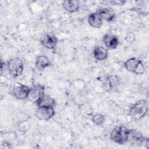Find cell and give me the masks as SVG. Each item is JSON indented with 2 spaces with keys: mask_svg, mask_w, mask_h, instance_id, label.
<instances>
[{
  "mask_svg": "<svg viewBox=\"0 0 149 149\" xmlns=\"http://www.w3.org/2000/svg\"><path fill=\"white\" fill-rule=\"evenodd\" d=\"M131 130L125 126H117L111 132L110 138L112 141L118 144H125L128 143Z\"/></svg>",
  "mask_w": 149,
  "mask_h": 149,
  "instance_id": "6da1fadb",
  "label": "cell"
},
{
  "mask_svg": "<svg viewBox=\"0 0 149 149\" xmlns=\"http://www.w3.org/2000/svg\"><path fill=\"white\" fill-rule=\"evenodd\" d=\"M148 113V106L146 101L141 100L137 101L130 108L129 116L132 120L137 121L144 118Z\"/></svg>",
  "mask_w": 149,
  "mask_h": 149,
  "instance_id": "7a4b0ae2",
  "label": "cell"
},
{
  "mask_svg": "<svg viewBox=\"0 0 149 149\" xmlns=\"http://www.w3.org/2000/svg\"><path fill=\"white\" fill-rule=\"evenodd\" d=\"M7 68L10 74L14 78H17L22 74L24 70L23 61L15 57L10 59L7 62Z\"/></svg>",
  "mask_w": 149,
  "mask_h": 149,
  "instance_id": "3957f363",
  "label": "cell"
},
{
  "mask_svg": "<svg viewBox=\"0 0 149 149\" xmlns=\"http://www.w3.org/2000/svg\"><path fill=\"white\" fill-rule=\"evenodd\" d=\"M44 87L37 85L30 88L27 99L32 103L37 104L41 97L45 94Z\"/></svg>",
  "mask_w": 149,
  "mask_h": 149,
  "instance_id": "277c9868",
  "label": "cell"
},
{
  "mask_svg": "<svg viewBox=\"0 0 149 149\" xmlns=\"http://www.w3.org/2000/svg\"><path fill=\"white\" fill-rule=\"evenodd\" d=\"M55 115L54 107H38L36 111V116L41 120H48Z\"/></svg>",
  "mask_w": 149,
  "mask_h": 149,
  "instance_id": "5b68a950",
  "label": "cell"
},
{
  "mask_svg": "<svg viewBox=\"0 0 149 149\" xmlns=\"http://www.w3.org/2000/svg\"><path fill=\"white\" fill-rule=\"evenodd\" d=\"M58 42L56 36L50 32H46L42 34L41 37L42 45L47 49H53L55 48Z\"/></svg>",
  "mask_w": 149,
  "mask_h": 149,
  "instance_id": "8992f818",
  "label": "cell"
},
{
  "mask_svg": "<svg viewBox=\"0 0 149 149\" xmlns=\"http://www.w3.org/2000/svg\"><path fill=\"white\" fill-rule=\"evenodd\" d=\"M30 88L21 83L15 85L13 88V94L18 100H24L27 98Z\"/></svg>",
  "mask_w": 149,
  "mask_h": 149,
  "instance_id": "52a82bcc",
  "label": "cell"
},
{
  "mask_svg": "<svg viewBox=\"0 0 149 149\" xmlns=\"http://www.w3.org/2000/svg\"><path fill=\"white\" fill-rule=\"evenodd\" d=\"M146 140V138L140 132L134 129L131 130L129 136L128 142L132 144L140 146L144 144Z\"/></svg>",
  "mask_w": 149,
  "mask_h": 149,
  "instance_id": "ba28073f",
  "label": "cell"
},
{
  "mask_svg": "<svg viewBox=\"0 0 149 149\" xmlns=\"http://www.w3.org/2000/svg\"><path fill=\"white\" fill-rule=\"evenodd\" d=\"M105 47L109 49H115L119 45V40L117 36L112 34H106L102 39Z\"/></svg>",
  "mask_w": 149,
  "mask_h": 149,
  "instance_id": "9c48e42d",
  "label": "cell"
},
{
  "mask_svg": "<svg viewBox=\"0 0 149 149\" xmlns=\"http://www.w3.org/2000/svg\"><path fill=\"white\" fill-rule=\"evenodd\" d=\"M100 16L101 19L107 22L112 21L115 17V13L109 8H101L96 12Z\"/></svg>",
  "mask_w": 149,
  "mask_h": 149,
  "instance_id": "30bf717a",
  "label": "cell"
},
{
  "mask_svg": "<svg viewBox=\"0 0 149 149\" xmlns=\"http://www.w3.org/2000/svg\"><path fill=\"white\" fill-rule=\"evenodd\" d=\"M51 61L45 55H38L35 62V66L37 69L42 70L51 65Z\"/></svg>",
  "mask_w": 149,
  "mask_h": 149,
  "instance_id": "8fae6325",
  "label": "cell"
},
{
  "mask_svg": "<svg viewBox=\"0 0 149 149\" xmlns=\"http://www.w3.org/2000/svg\"><path fill=\"white\" fill-rule=\"evenodd\" d=\"M93 56L97 61L105 60L108 56L107 49L102 46H96L93 49Z\"/></svg>",
  "mask_w": 149,
  "mask_h": 149,
  "instance_id": "7c38bea8",
  "label": "cell"
},
{
  "mask_svg": "<svg viewBox=\"0 0 149 149\" xmlns=\"http://www.w3.org/2000/svg\"><path fill=\"white\" fill-rule=\"evenodd\" d=\"M62 5L63 9L69 13H74L78 11L80 7L78 1L74 0L64 1Z\"/></svg>",
  "mask_w": 149,
  "mask_h": 149,
  "instance_id": "4fadbf2b",
  "label": "cell"
},
{
  "mask_svg": "<svg viewBox=\"0 0 149 149\" xmlns=\"http://www.w3.org/2000/svg\"><path fill=\"white\" fill-rule=\"evenodd\" d=\"M88 23L93 27L100 28L102 24V20L97 12H94L88 16Z\"/></svg>",
  "mask_w": 149,
  "mask_h": 149,
  "instance_id": "5bb4252c",
  "label": "cell"
},
{
  "mask_svg": "<svg viewBox=\"0 0 149 149\" xmlns=\"http://www.w3.org/2000/svg\"><path fill=\"white\" fill-rule=\"evenodd\" d=\"M56 105L55 100L49 95L44 94L37 104V107H54Z\"/></svg>",
  "mask_w": 149,
  "mask_h": 149,
  "instance_id": "9a60e30c",
  "label": "cell"
},
{
  "mask_svg": "<svg viewBox=\"0 0 149 149\" xmlns=\"http://www.w3.org/2000/svg\"><path fill=\"white\" fill-rule=\"evenodd\" d=\"M140 61V59H139L134 57L130 58L126 61V62L124 63V66L127 71L134 73V71Z\"/></svg>",
  "mask_w": 149,
  "mask_h": 149,
  "instance_id": "2e32d148",
  "label": "cell"
},
{
  "mask_svg": "<svg viewBox=\"0 0 149 149\" xmlns=\"http://www.w3.org/2000/svg\"><path fill=\"white\" fill-rule=\"evenodd\" d=\"M110 90L115 89L119 87L120 84V79L116 75H109L107 77Z\"/></svg>",
  "mask_w": 149,
  "mask_h": 149,
  "instance_id": "e0dca14e",
  "label": "cell"
},
{
  "mask_svg": "<svg viewBox=\"0 0 149 149\" xmlns=\"http://www.w3.org/2000/svg\"><path fill=\"white\" fill-rule=\"evenodd\" d=\"M92 122L97 126H100L105 122V116L102 114H96L91 119Z\"/></svg>",
  "mask_w": 149,
  "mask_h": 149,
  "instance_id": "ac0fdd59",
  "label": "cell"
},
{
  "mask_svg": "<svg viewBox=\"0 0 149 149\" xmlns=\"http://www.w3.org/2000/svg\"><path fill=\"white\" fill-rule=\"evenodd\" d=\"M144 71H145V70H144V65H143L142 61L140 60L136 67V69L134 73L137 74H141L144 73Z\"/></svg>",
  "mask_w": 149,
  "mask_h": 149,
  "instance_id": "d6986e66",
  "label": "cell"
},
{
  "mask_svg": "<svg viewBox=\"0 0 149 149\" xmlns=\"http://www.w3.org/2000/svg\"><path fill=\"white\" fill-rule=\"evenodd\" d=\"M29 127V123L27 121H24L22 122L19 126V129L22 132L27 131Z\"/></svg>",
  "mask_w": 149,
  "mask_h": 149,
  "instance_id": "ffe728a7",
  "label": "cell"
},
{
  "mask_svg": "<svg viewBox=\"0 0 149 149\" xmlns=\"http://www.w3.org/2000/svg\"><path fill=\"white\" fill-rule=\"evenodd\" d=\"M127 42L128 43H132L134 40V35L132 33H129L127 34V36L125 38Z\"/></svg>",
  "mask_w": 149,
  "mask_h": 149,
  "instance_id": "44dd1931",
  "label": "cell"
},
{
  "mask_svg": "<svg viewBox=\"0 0 149 149\" xmlns=\"http://www.w3.org/2000/svg\"><path fill=\"white\" fill-rule=\"evenodd\" d=\"M126 2V1H112L111 3L115 5H123Z\"/></svg>",
  "mask_w": 149,
  "mask_h": 149,
  "instance_id": "7402d4cb",
  "label": "cell"
},
{
  "mask_svg": "<svg viewBox=\"0 0 149 149\" xmlns=\"http://www.w3.org/2000/svg\"><path fill=\"white\" fill-rule=\"evenodd\" d=\"M4 146V147H2V148H11L12 146H11V144L8 141H4L3 143L2 144V146Z\"/></svg>",
  "mask_w": 149,
  "mask_h": 149,
  "instance_id": "603a6c76",
  "label": "cell"
}]
</instances>
